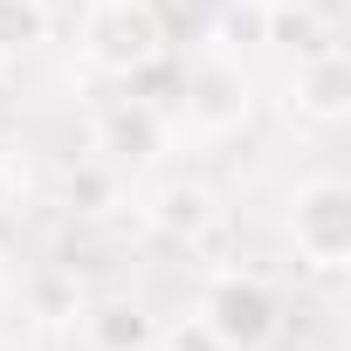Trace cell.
I'll list each match as a JSON object with an SVG mask.
<instances>
[{
    "mask_svg": "<svg viewBox=\"0 0 351 351\" xmlns=\"http://www.w3.org/2000/svg\"><path fill=\"white\" fill-rule=\"evenodd\" d=\"M289 241H296V262L317 269V276H344L351 262V186L337 172H317L289 193Z\"/></svg>",
    "mask_w": 351,
    "mask_h": 351,
    "instance_id": "1",
    "label": "cell"
},
{
    "mask_svg": "<svg viewBox=\"0 0 351 351\" xmlns=\"http://www.w3.org/2000/svg\"><path fill=\"white\" fill-rule=\"evenodd\" d=\"M193 310L214 324V337H221L228 351H269V344L282 337V296H276L269 276H255V269L214 276Z\"/></svg>",
    "mask_w": 351,
    "mask_h": 351,
    "instance_id": "2",
    "label": "cell"
},
{
    "mask_svg": "<svg viewBox=\"0 0 351 351\" xmlns=\"http://www.w3.org/2000/svg\"><path fill=\"white\" fill-rule=\"evenodd\" d=\"M83 56L104 76H145L165 56V21L145 0H97L83 21Z\"/></svg>",
    "mask_w": 351,
    "mask_h": 351,
    "instance_id": "3",
    "label": "cell"
},
{
    "mask_svg": "<svg viewBox=\"0 0 351 351\" xmlns=\"http://www.w3.org/2000/svg\"><path fill=\"white\" fill-rule=\"evenodd\" d=\"M180 117L193 138H234L248 117H255V83L234 56H200L186 76H180Z\"/></svg>",
    "mask_w": 351,
    "mask_h": 351,
    "instance_id": "4",
    "label": "cell"
},
{
    "mask_svg": "<svg viewBox=\"0 0 351 351\" xmlns=\"http://www.w3.org/2000/svg\"><path fill=\"white\" fill-rule=\"evenodd\" d=\"M165 138H172V124H165V110H158L152 97H117V104H104L97 124H90V145H97V158H104L110 172H145V165H158V158H165Z\"/></svg>",
    "mask_w": 351,
    "mask_h": 351,
    "instance_id": "5",
    "label": "cell"
},
{
    "mask_svg": "<svg viewBox=\"0 0 351 351\" xmlns=\"http://www.w3.org/2000/svg\"><path fill=\"white\" fill-rule=\"evenodd\" d=\"M145 221L165 234V241H207L221 228V193L200 180V172H172V180H158L145 193Z\"/></svg>",
    "mask_w": 351,
    "mask_h": 351,
    "instance_id": "6",
    "label": "cell"
},
{
    "mask_svg": "<svg viewBox=\"0 0 351 351\" xmlns=\"http://www.w3.org/2000/svg\"><path fill=\"white\" fill-rule=\"evenodd\" d=\"M289 117H303V124H344L351 117V56L330 42V49H317V56H303L296 69H289Z\"/></svg>",
    "mask_w": 351,
    "mask_h": 351,
    "instance_id": "7",
    "label": "cell"
},
{
    "mask_svg": "<svg viewBox=\"0 0 351 351\" xmlns=\"http://www.w3.org/2000/svg\"><path fill=\"white\" fill-rule=\"evenodd\" d=\"M83 337H90V351H152L158 324L131 296H104V303H83Z\"/></svg>",
    "mask_w": 351,
    "mask_h": 351,
    "instance_id": "8",
    "label": "cell"
},
{
    "mask_svg": "<svg viewBox=\"0 0 351 351\" xmlns=\"http://www.w3.org/2000/svg\"><path fill=\"white\" fill-rule=\"evenodd\" d=\"M255 42L289 56V62H303V56L330 49V21L317 14V0H303V8H262V35Z\"/></svg>",
    "mask_w": 351,
    "mask_h": 351,
    "instance_id": "9",
    "label": "cell"
},
{
    "mask_svg": "<svg viewBox=\"0 0 351 351\" xmlns=\"http://www.w3.org/2000/svg\"><path fill=\"white\" fill-rule=\"evenodd\" d=\"M117 186H124V172H110L104 158H83V165H69V172H62L56 200H62L76 221H97V214H110V207H117Z\"/></svg>",
    "mask_w": 351,
    "mask_h": 351,
    "instance_id": "10",
    "label": "cell"
},
{
    "mask_svg": "<svg viewBox=\"0 0 351 351\" xmlns=\"http://www.w3.org/2000/svg\"><path fill=\"white\" fill-rule=\"evenodd\" d=\"M56 28V8L49 0H0V62H21L49 42Z\"/></svg>",
    "mask_w": 351,
    "mask_h": 351,
    "instance_id": "11",
    "label": "cell"
},
{
    "mask_svg": "<svg viewBox=\"0 0 351 351\" xmlns=\"http://www.w3.org/2000/svg\"><path fill=\"white\" fill-rule=\"evenodd\" d=\"M28 310L42 324H76L83 317V289H76V269H49L35 289H28Z\"/></svg>",
    "mask_w": 351,
    "mask_h": 351,
    "instance_id": "12",
    "label": "cell"
},
{
    "mask_svg": "<svg viewBox=\"0 0 351 351\" xmlns=\"http://www.w3.org/2000/svg\"><path fill=\"white\" fill-rule=\"evenodd\" d=\"M152 351H228V344L214 337V324H207L200 310H186V317H172V324H158Z\"/></svg>",
    "mask_w": 351,
    "mask_h": 351,
    "instance_id": "13",
    "label": "cell"
},
{
    "mask_svg": "<svg viewBox=\"0 0 351 351\" xmlns=\"http://www.w3.org/2000/svg\"><path fill=\"white\" fill-rule=\"evenodd\" d=\"M255 8H303V0H255Z\"/></svg>",
    "mask_w": 351,
    "mask_h": 351,
    "instance_id": "14",
    "label": "cell"
},
{
    "mask_svg": "<svg viewBox=\"0 0 351 351\" xmlns=\"http://www.w3.org/2000/svg\"><path fill=\"white\" fill-rule=\"evenodd\" d=\"M0 351H28V344H21V337H0Z\"/></svg>",
    "mask_w": 351,
    "mask_h": 351,
    "instance_id": "15",
    "label": "cell"
}]
</instances>
